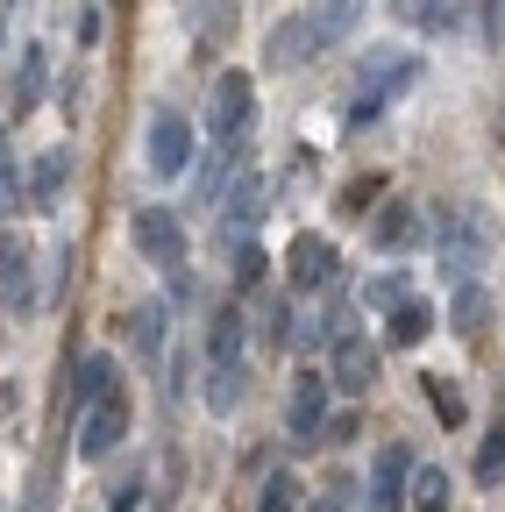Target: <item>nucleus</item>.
<instances>
[{"mask_svg": "<svg viewBox=\"0 0 505 512\" xmlns=\"http://www.w3.org/2000/svg\"><path fill=\"white\" fill-rule=\"evenodd\" d=\"M406 491H413V448L385 441L370 477H363V512H406Z\"/></svg>", "mask_w": 505, "mask_h": 512, "instance_id": "39448f33", "label": "nucleus"}, {"mask_svg": "<svg viewBox=\"0 0 505 512\" xmlns=\"http://www.w3.org/2000/svg\"><path fill=\"white\" fill-rule=\"evenodd\" d=\"M420 392L434 399V420H441V427H463V399H456V384H449V377L420 370Z\"/></svg>", "mask_w": 505, "mask_h": 512, "instance_id": "cd10ccee", "label": "nucleus"}, {"mask_svg": "<svg viewBox=\"0 0 505 512\" xmlns=\"http://www.w3.org/2000/svg\"><path fill=\"white\" fill-rule=\"evenodd\" d=\"M65 171H72V150L36 157L29 178H22V200H29V207H57V192H65Z\"/></svg>", "mask_w": 505, "mask_h": 512, "instance_id": "6ab92c4d", "label": "nucleus"}, {"mask_svg": "<svg viewBox=\"0 0 505 512\" xmlns=\"http://www.w3.org/2000/svg\"><path fill=\"white\" fill-rule=\"evenodd\" d=\"M413 235H420V207L413 200H385V207H377V221H370V242L377 249H399Z\"/></svg>", "mask_w": 505, "mask_h": 512, "instance_id": "aec40b11", "label": "nucleus"}, {"mask_svg": "<svg viewBox=\"0 0 505 512\" xmlns=\"http://www.w3.org/2000/svg\"><path fill=\"white\" fill-rule=\"evenodd\" d=\"M342 335H349V299H328V306H313V313L292 320V349H299V356H321V349H335Z\"/></svg>", "mask_w": 505, "mask_h": 512, "instance_id": "4468645a", "label": "nucleus"}, {"mask_svg": "<svg viewBox=\"0 0 505 512\" xmlns=\"http://www.w3.org/2000/svg\"><path fill=\"white\" fill-rule=\"evenodd\" d=\"M427 8H441V0H392V15H399L406 29H420V15H427Z\"/></svg>", "mask_w": 505, "mask_h": 512, "instance_id": "e433bc0d", "label": "nucleus"}, {"mask_svg": "<svg viewBox=\"0 0 505 512\" xmlns=\"http://www.w3.org/2000/svg\"><path fill=\"white\" fill-rule=\"evenodd\" d=\"M328 50V36H321V15L313 8H292L271 36H264V64H278V72H292V64H313Z\"/></svg>", "mask_w": 505, "mask_h": 512, "instance_id": "6e6552de", "label": "nucleus"}, {"mask_svg": "<svg viewBox=\"0 0 505 512\" xmlns=\"http://www.w3.org/2000/svg\"><path fill=\"white\" fill-rule=\"evenodd\" d=\"M121 441H129V406H121V392L79 413V463H107Z\"/></svg>", "mask_w": 505, "mask_h": 512, "instance_id": "f8f14e48", "label": "nucleus"}, {"mask_svg": "<svg viewBox=\"0 0 505 512\" xmlns=\"http://www.w3.org/2000/svg\"><path fill=\"white\" fill-rule=\"evenodd\" d=\"M164 335H171V299H136L129 306V349H136V363H157Z\"/></svg>", "mask_w": 505, "mask_h": 512, "instance_id": "2eb2a0df", "label": "nucleus"}, {"mask_svg": "<svg viewBox=\"0 0 505 512\" xmlns=\"http://www.w3.org/2000/svg\"><path fill=\"white\" fill-rule=\"evenodd\" d=\"M143 498H150V463L136 456L129 470L114 477V491H107V512H143Z\"/></svg>", "mask_w": 505, "mask_h": 512, "instance_id": "393cba45", "label": "nucleus"}, {"mask_svg": "<svg viewBox=\"0 0 505 512\" xmlns=\"http://www.w3.org/2000/svg\"><path fill=\"white\" fill-rule=\"evenodd\" d=\"M185 22H193L207 43H228L235 36V0H185Z\"/></svg>", "mask_w": 505, "mask_h": 512, "instance_id": "4be33fe9", "label": "nucleus"}, {"mask_svg": "<svg viewBox=\"0 0 505 512\" xmlns=\"http://www.w3.org/2000/svg\"><path fill=\"white\" fill-rule=\"evenodd\" d=\"M399 299H406V278H363V306L370 313H392Z\"/></svg>", "mask_w": 505, "mask_h": 512, "instance_id": "473e14b6", "label": "nucleus"}, {"mask_svg": "<svg viewBox=\"0 0 505 512\" xmlns=\"http://www.w3.org/2000/svg\"><path fill=\"white\" fill-rule=\"evenodd\" d=\"M377 192H385V178H356L342 200H335V214H342V221H363V214L377 207Z\"/></svg>", "mask_w": 505, "mask_h": 512, "instance_id": "2f4dec72", "label": "nucleus"}, {"mask_svg": "<svg viewBox=\"0 0 505 512\" xmlns=\"http://www.w3.org/2000/svg\"><path fill=\"white\" fill-rule=\"evenodd\" d=\"M43 93H50V57H43V43H22V64H15V114H36L43 107Z\"/></svg>", "mask_w": 505, "mask_h": 512, "instance_id": "f3484780", "label": "nucleus"}, {"mask_svg": "<svg viewBox=\"0 0 505 512\" xmlns=\"http://www.w3.org/2000/svg\"><path fill=\"white\" fill-rule=\"evenodd\" d=\"M470 477H477V491L505 484V427H484V441H477V463H470Z\"/></svg>", "mask_w": 505, "mask_h": 512, "instance_id": "a878e982", "label": "nucleus"}, {"mask_svg": "<svg viewBox=\"0 0 505 512\" xmlns=\"http://www.w3.org/2000/svg\"><path fill=\"white\" fill-rule=\"evenodd\" d=\"M406 505H413V512H449V470H441V463H420Z\"/></svg>", "mask_w": 505, "mask_h": 512, "instance_id": "b1692460", "label": "nucleus"}, {"mask_svg": "<svg viewBox=\"0 0 505 512\" xmlns=\"http://www.w3.org/2000/svg\"><path fill=\"white\" fill-rule=\"evenodd\" d=\"M356 427H363V420H356V413H335V420H328V434H321V441H335V448H349V441H356Z\"/></svg>", "mask_w": 505, "mask_h": 512, "instance_id": "f704fd0d", "label": "nucleus"}, {"mask_svg": "<svg viewBox=\"0 0 505 512\" xmlns=\"http://www.w3.org/2000/svg\"><path fill=\"white\" fill-rule=\"evenodd\" d=\"M413 79H420V57H406V50H363V72H356V86H363V93L349 100V114H342V121H349V128H370V121L385 114Z\"/></svg>", "mask_w": 505, "mask_h": 512, "instance_id": "f03ea898", "label": "nucleus"}, {"mask_svg": "<svg viewBox=\"0 0 505 512\" xmlns=\"http://www.w3.org/2000/svg\"><path fill=\"white\" fill-rule=\"evenodd\" d=\"M313 15H321V36H328V43H342V36H356V29H363L370 0H313Z\"/></svg>", "mask_w": 505, "mask_h": 512, "instance_id": "5701e85b", "label": "nucleus"}, {"mask_svg": "<svg viewBox=\"0 0 505 512\" xmlns=\"http://www.w3.org/2000/svg\"><path fill=\"white\" fill-rule=\"evenodd\" d=\"M193 370H200V349L185 342V349L171 356V370H164V399H171V406H185V392H193Z\"/></svg>", "mask_w": 505, "mask_h": 512, "instance_id": "c756f323", "label": "nucleus"}, {"mask_svg": "<svg viewBox=\"0 0 505 512\" xmlns=\"http://www.w3.org/2000/svg\"><path fill=\"white\" fill-rule=\"evenodd\" d=\"M484 22H491V29H484V43H491V50H505V0H491Z\"/></svg>", "mask_w": 505, "mask_h": 512, "instance_id": "c9c22d12", "label": "nucleus"}, {"mask_svg": "<svg viewBox=\"0 0 505 512\" xmlns=\"http://www.w3.org/2000/svg\"><path fill=\"white\" fill-rule=\"evenodd\" d=\"M100 36H107V22H100V8H86L79 15V43H100Z\"/></svg>", "mask_w": 505, "mask_h": 512, "instance_id": "4c0bfd02", "label": "nucleus"}, {"mask_svg": "<svg viewBox=\"0 0 505 512\" xmlns=\"http://www.w3.org/2000/svg\"><path fill=\"white\" fill-rule=\"evenodd\" d=\"M434 228H441V242H434L441 271H449L456 285H470V271L484 264V221H477V214H441Z\"/></svg>", "mask_w": 505, "mask_h": 512, "instance_id": "9b49d317", "label": "nucleus"}, {"mask_svg": "<svg viewBox=\"0 0 505 512\" xmlns=\"http://www.w3.org/2000/svg\"><path fill=\"white\" fill-rule=\"evenodd\" d=\"M29 256H36V249H29L22 235H0V292L29 278Z\"/></svg>", "mask_w": 505, "mask_h": 512, "instance_id": "7c9ffc66", "label": "nucleus"}, {"mask_svg": "<svg viewBox=\"0 0 505 512\" xmlns=\"http://www.w3.org/2000/svg\"><path fill=\"white\" fill-rule=\"evenodd\" d=\"M449 328L463 335V342H477L484 328H491V292L470 278V285H456V306H449Z\"/></svg>", "mask_w": 505, "mask_h": 512, "instance_id": "412c9836", "label": "nucleus"}, {"mask_svg": "<svg viewBox=\"0 0 505 512\" xmlns=\"http://www.w3.org/2000/svg\"><path fill=\"white\" fill-rule=\"evenodd\" d=\"M285 278H292V292H299V299L335 292V278H342L335 242H328V235H292V249H285Z\"/></svg>", "mask_w": 505, "mask_h": 512, "instance_id": "0eeeda50", "label": "nucleus"}, {"mask_svg": "<svg viewBox=\"0 0 505 512\" xmlns=\"http://www.w3.org/2000/svg\"><path fill=\"white\" fill-rule=\"evenodd\" d=\"M328 370H299L292 377V399H285V434L292 441H321L328 434Z\"/></svg>", "mask_w": 505, "mask_h": 512, "instance_id": "9d476101", "label": "nucleus"}, {"mask_svg": "<svg viewBox=\"0 0 505 512\" xmlns=\"http://www.w3.org/2000/svg\"><path fill=\"white\" fill-rule=\"evenodd\" d=\"M264 278V242L257 235H249V242H235V285L249 292V285H257Z\"/></svg>", "mask_w": 505, "mask_h": 512, "instance_id": "72a5a7b5", "label": "nucleus"}, {"mask_svg": "<svg viewBox=\"0 0 505 512\" xmlns=\"http://www.w3.org/2000/svg\"><path fill=\"white\" fill-rule=\"evenodd\" d=\"M207 136L214 143H249L257 136V86L249 72H221L214 93H207Z\"/></svg>", "mask_w": 505, "mask_h": 512, "instance_id": "7ed1b4c3", "label": "nucleus"}, {"mask_svg": "<svg viewBox=\"0 0 505 512\" xmlns=\"http://www.w3.org/2000/svg\"><path fill=\"white\" fill-rule=\"evenodd\" d=\"M356 484H363V477H328V491H313L299 512H356V498H363Z\"/></svg>", "mask_w": 505, "mask_h": 512, "instance_id": "c85d7f7f", "label": "nucleus"}, {"mask_svg": "<svg viewBox=\"0 0 505 512\" xmlns=\"http://www.w3.org/2000/svg\"><path fill=\"white\" fill-rule=\"evenodd\" d=\"M193 157H200L193 121H185L178 107H157V114H150V178H185V171H193Z\"/></svg>", "mask_w": 505, "mask_h": 512, "instance_id": "423d86ee", "label": "nucleus"}, {"mask_svg": "<svg viewBox=\"0 0 505 512\" xmlns=\"http://www.w3.org/2000/svg\"><path fill=\"white\" fill-rule=\"evenodd\" d=\"M114 384H121V363H114L107 349H86V356L72 363V406L86 413V406H100V399H114Z\"/></svg>", "mask_w": 505, "mask_h": 512, "instance_id": "dca6fc26", "label": "nucleus"}, {"mask_svg": "<svg viewBox=\"0 0 505 512\" xmlns=\"http://www.w3.org/2000/svg\"><path fill=\"white\" fill-rule=\"evenodd\" d=\"M335 363H328V384H335V392H370V377H377V356H385V342H363L356 328L328 349Z\"/></svg>", "mask_w": 505, "mask_h": 512, "instance_id": "ddd939ff", "label": "nucleus"}, {"mask_svg": "<svg viewBox=\"0 0 505 512\" xmlns=\"http://www.w3.org/2000/svg\"><path fill=\"white\" fill-rule=\"evenodd\" d=\"M498 143H505V114H498Z\"/></svg>", "mask_w": 505, "mask_h": 512, "instance_id": "58836bf2", "label": "nucleus"}, {"mask_svg": "<svg viewBox=\"0 0 505 512\" xmlns=\"http://www.w3.org/2000/svg\"><path fill=\"white\" fill-rule=\"evenodd\" d=\"M264 207H271V178H264L257 164H242V171L228 178V192H221V235H228V249L257 235Z\"/></svg>", "mask_w": 505, "mask_h": 512, "instance_id": "20e7f679", "label": "nucleus"}, {"mask_svg": "<svg viewBox=\"0 0 505 512\" xmlns=\"http://www.w3.org/2000/svg\"><path fill=\"white\" fill-rule=\"evenodd\" d=\"M299 505H306V484L292 470H271L264 491H257V512H299Z\"/></svg>", "mask_w": 505, "mask_h": 512, "instance_id": "bb28decb", "label": "nucleus"}, {"mask_svg": "<svg viewBox=\"0 0 505 512\" xmlns=\"http://www.w3.org/2000/svg\"><path fill=\"white\" fill-rule=\"evenodd\" d=\"M434 335V306L427 299H399L392 320H385V349H420Z\"/></svg>", "mask_w": 505, "mask_h": 512, "instance_id": "a211bd4d", "label": "nucleus"}, {"mask_svg": "<svg viewBox=\"0 0 505 512\" xmlns=\"http://www.w3.org/2000/svg\"><path fill=\"white\" fill-rule=\"evenodd\" d=\"M242 384H249V320H242V306H221L207 328V406L235 413Z\"/></svg>", "mask_w": 505, "mask_h": 512, "instance_id": "f257e3e1", "label": "nucleus"}, {"mask_svg": "<svg viewBox=\"0 0 505 512\" xmlns=\"http://www.w3.org/2000/svg\"><path fill=\"white\" fill-rule=\"evenodd\" d=\"M129 242H136V256H150L157 271H178V256H185V228H178L171 207H136L129 214Z\"/></svg>", "mask_w": 505, "mask_h": 512, "instance_id": "1a4fd4ad", "label": "nucleus"}]
</instances>
